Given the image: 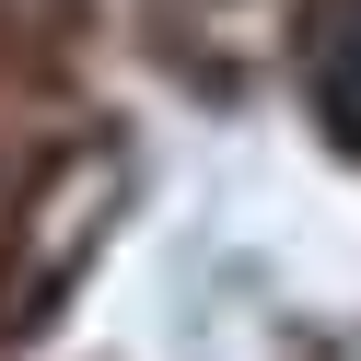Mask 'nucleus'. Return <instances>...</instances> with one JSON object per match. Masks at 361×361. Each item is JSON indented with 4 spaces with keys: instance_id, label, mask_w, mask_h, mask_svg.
I'll list each match as a JSON object with an SVG mask.
<instances>
[{
    "instance_id": "1",
    "label": "nucleus",
    "mask_w": 361,
    "mask_h": 361,
    "mask_svg": "<svg viewBox=\"0 0 361 361\" xmlns=\"http://www.w3.org/2000/svg\"><path fill=\"white\" fill-rule=\"evenodd\" d=\"M303 94L326 105L338 140H361V0H314L303 12Z\"/></svg>"
}]
</instances>
